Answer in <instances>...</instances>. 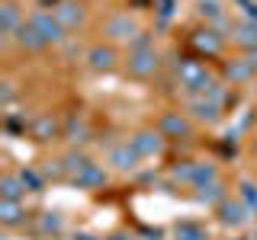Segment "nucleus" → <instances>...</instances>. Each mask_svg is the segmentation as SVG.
<instances>
[{"instance_id":"f8f14e48","label":"nucleus","mask_w":257,"mask_h":240,"mask_svg":"<svg viewBox=\"0 0 257 240\" xmlns=\"http://www.w3.org/2000/svg\"><path fill=\"white\" fill-rule=\"evenodd\" d=\"M55 134H58V118L55 116L45 112V116H39L36 122H32V138L36 141H52Z\"/></svg>"},{"instance_id":"1a4fd4ad","label":"nucleus","mask_w":257,"mask_h":240,"mask_svg":"<svg viewBox=\"0 0 257 240\" xmlns=\"http://www.w3.org/2000/svg\"><path fill=\"white\" fill-rule=\"evenodd\" d=\"M193 45L199 48V52H206V54H219L222 52V36L215 29H199V32H193Z\"/></svg>"},{"instance_id":"f3484780","label":"nucleus","mask_w":257,"mask_h":240,"mask_svg":"<svg viewBox=\"0 0 257 240\" xmlns=\"http://www.w3.org/2000/svg\"><path fill=\"white\" fill-rule=\"evenodd\" d=\"M0 20H4V36L10 38L13 32H20V10H16V4H4L0 6Z\"/></svg>"},{"instance_id":"412c9836","label":"nucleus","mask_w":257,"mask_h":240,"mask_svg":"<svg viewBox=\"0 0 257 240\" xmlns=\"http://www.w3.org/2000/svg\"><path fill=\"white\" fill-rule=\"evenodd\" d=\"M199 202H225V189L219 180L206 182V186H199Z\"/></svg>"},{"instance_id":"7ed1b4c3","label":"nucleus","mask_w":257,"mask_h":240,"mask_svg":"<svg viewBox=\"0 0 257 240\" xmlns=\"http://www.w3.org/2000/svg\"><path fill=\"white\" fill-rule=\"evenodd\" d=\"M158 132L164 134V138H190L193 125L187 116H180V112H164L158 122Z\"/></svg>"},{"instance_id":"ddd939ff","label":"nucleus","mask_w":257,"mask_h":240,"mask_svg":"<svg viewBox=\"0 0 257 240\" xmlns=\"http://www.w3.org/2000/svg\"><path fill=\"white\" fill-rule=\"evenodd\" d=\"M74 182H77V186H87V189L106 186V170H103V166H96V164H87L84 170L74 176Z\"/></svg>"},{"instance_id":"2eb2a0df","label":"nucleus","mask_w":257,"mask_h":240,"mask_svg":"<svg viewBox=\"0 0 257 240\" xmlns=\"http://www.w3.org/2000/svg\"><path fill=\"white\" fill-rule=\"evenodd\" d=\"M16 42H20L23 48H29V52H39V48L48 45L45 38L39 36V29H32L29 22H23V26H20V32H16Z\"/></svg>"},{"instance_id":"423d86ee","label":"nucleus","mask_w":257,"mask_h":240,"mask_svg":"<svg viewBox=\"0 0 257 240\" xmlns=\"http://www.w3.org/2000/svg\"><path fill=\"white\" fill-rule=\"evenodd\" d=\"M190 112L196 118H203V122H215V118L222 116V102L212 100V96H193V100H190Z\"/></svg>"},{"instance_id":"aec40b11","label":"nucleus","mask_w":257,"mask_h":240,"mask_svg":"<svg viewBox=\"0 0 257 240\" xmlns=\"http://www.w3.org/2000/svg\"><path fill=\"white\" fill-rule=\"evenodd\" d=\"M174 237H177V240H209V237H206V230L199 228V224H193V221H183V224H177Z\"/></svg>"},{"instance_id":"dca6fc26","label":"nucleus","mask_w":257,"mask_h":240,"mask_svg":"<svg viewBox=\"0 0 257 240\" xmlns=\"http://www.w3.org/2000/svg\"><path fill=\"white\" fill-rule=\"evenodd\" d=\"M135 32V22L128 20V16L122 13V16H112V20L106 22V36L109 38H128Z\"/></svg>"},{"instance_id":"0eeeda50","label":"nucleus","mask_w":257,"mask_h":240,"mask_svg":"<svg viewBox=\"0 0 257 240\" xmlns=\"http://www.w3.org/2000/svg\"><path fill=\"white\" fill-rule=\"evenodd\" d=\"M87 61H90L93 70H112L116 61H119V54H116L112 45H93L90 52H87Z\"/></svg>"},{"instance_id":"5701e85b","label":"nucleus","mask_w":257,"mask_h":240,"mask_svg":"<svg viewBox=\"0 0 257 240\" xmlns=\"http://www.w3.org/2000/svg\"><path fill=\"white\" fill-rule=\"evenodd\" d=\"M20 180H23V186H26L29 192H39V189H42V176H39L36 170H23Z\"/></svg>"},{"instance_id":"393cba45","label":"nucleus","mask_w":257,"mask_h":240,"mask_svg":"<svg viewBox=\"0 0 257 240\" xmlns=\"http://www.w3.org/2000/svg\"><path fill=\"white\" fill-rule=\"evenodd\" d=\"M241 198L247 202V212H257V189L251 182H241Z\"/></svg>"},{"instance_id":"f03ea898","label":"nucleus","mask_w":257,"mask_h":240,"mask_svg":"<svg viewBox=\"0 0 257 240\" xmlns=\"http://www.w3.org/2000/svg\"><path fill=\"white\" fill-rule=\"evenodd\" d=\"M29 26L39 29V36H42L45 42H61V38H64V26L55 20L52 13H45V10H36V13H32L29 16Z\"/></svg>"},{"instance_id":"a211bd4d","label":"nucleus","mask_w":257,"mask_h":240,"mask_svg":"<svg viewBox=\"0 0 257 240\" xmlns=\"http://www.w3.org/2000/svg\"><path fill=\"white\" fill-rule=\"evenodd\" d=\"M0 189H4V202H20V196H23V180L20 176H10L7 173L4 180H0Z\"/></svg>"},{"instance_id":"f257e3e1","label":"nucleus","mask_w":257,"mask_h":240,"mask_svg":"<svg viewBox=\"0 0 257 240\" xmlns=\"http://www.w3.org/2000/svg\"><path fill=\"white\" fill-rule=\"evenodd\" d=\"M158 52L155 48H148V38H139V42L132 45V52H128V74L132 77H151L158 70Z\"/></svg>"},{"instance_id":"9d476101","label":"nucleus","mask_w":257,"mask_h":240,"mask_svg":"<svg viewBox=\"0 0 257 240\" xmlns=\"http://www.w3.org/2000/svg\"><path fill=\"white\" fill-rule=\"evenodd\" d=\"M109 164L116 166V170H132V166L139 164V150H135L132 144H119V148L109 150Z\"/></svg>"},{"instance_id":"9b49d317","label":"nucleus","mask_w":257,"mask_h":240,"mask_svg":"<svg viewBox=\"0 0 257 240\" xmlns=\"http://www.w3.org/2000/svg\"><path fill=\"white\" fill-rule=\"evenodd\" d=\"M225 77H228L231 84H244V80L254 77V64L247 58H235V61L225 64Z\"/></svg>"},{"instance_id":"20e7f679","label":"nucleus","mask_w":257,"mask_h":240,"mask_svg":"<svg viewBox=\"0 0 257 240\" xmlns=\"http://www.w3.org/2000/svg\"><path fill=\"white\" fill-rule=\"evenodd\" d=\"M84 16H87V10H84V4H77V0H61L58 10H55V20H58L64 29L80 26V22H84Z\"/></svg>"},{"instance_id":"bb28decb","label":"nucleus","mask_w":257,"mask_h":240,"mask_svg":"<svg viewBox=\"0 0 257 240\" xmlns=\"http://www.w3.org/2000/svg\"><path fill=\"white\" fill-rule=\"evenodd\" d=\"M254 154H257V141H254Z\"/></svg>"},{"instance_id":"39448f33","label":"nucleus","mask_w":257,"mask_h":240,"mask_svg":"<svg viewBox=\"0 0 257 240\" xmlns=\"http://www.w3.org/2000/svg\"><path fill=\"white\" fill-rule=\"evenodd\" d=\"M128 144L139 150V157H155L158 150L164 148V134H161V132H139Z\"/></svg>"},{"instance_id":"b1692460","label":"nucleus","mask_w":257,"mask_h":240,"mask_svg":"<svg viewBox=\"0 0 257 240\" xmlns=\"http://www.w3.org/2000/svg\"><path fill=\"white\" fill-rule=\"evenodd\" d=\"M42 173L52 176V180H64V176H68V166H61V160H48Z\"/></svg>"},{"instance_id":"6ab92c4d","label":"nucleus","mask_w":257,"mask_h":240,"mask_svg":"<svg viewBox=\"0 0 257 240\" xmlns=\"http://www.w3.org/2000/svg\"><path fill=\"white\" fill-rule=\"evenodd\" d=\"M0 221H4L7 228L23 224V208H20V202H4V205H0Z\"/></svg>"},{"instance_id":"4468645a","label":"nucleus","mask_w":257,"mask_h":240,"mask_svg":"<svg viewBox=\"0 0 257 240\" xmlns=\"http://www.w3.org/2000/svg\"><path fill=\"white\" fill-rule=\"evenodd\" d=\"M231 42L241 45L244 52H254V48H257V26H251V22H241V26H235V32H231Z\"/></svg>"},{"instance_id":"4be33fe9","label":"nucleus","mask_w":257,"mask_h":240,"mask_svg":"<svg viewBox=\"0 0 257 240\" xmlns=\"http://www.w3.org/2000/svg\"><path fill=\"white\" fill-rule=\"evenodd\" d=\"M64 138H71V141H87V125H84V118H71Z\"/></svg>"},{"instance_id":"a878e982","label":"nucleus","mask_w":257,"mask_h":240,"mask_svg":"<svg viewBox=\"0 0 257 240\" xmlns=\"http://www.w3.org/2000/svg\"><path fill=\"white\" fill-rule=\"evenodd\" d=\"M42 230H52V234L61 230V218H58V214H45V218H42Z\"/></svg>"},{"instance_id":"6e6552de","label":"nucleus","mask_w":257,"mask_h":240,"mask_svg":"<svg viewBox=\"0 0 257 240\" xmlns=\"http://www.w3.org/2000/svg\"><path fill=\"white\" fill-rule=\"evenodd\" d=\"M219 221L228 224V228H241V224L247 221V205L225 198V202H219Z\"/></svg>"}]
</instances>
